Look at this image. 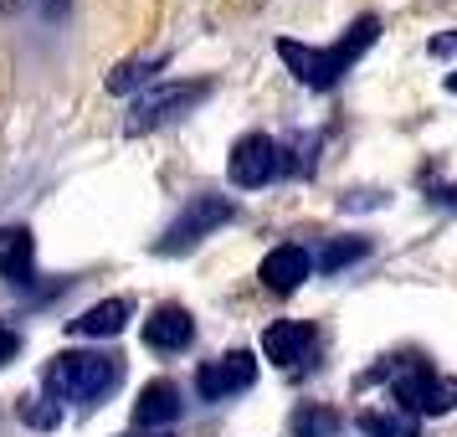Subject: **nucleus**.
Masks as SVG:
<instances>
[{"instance_id":"20e7f679","label":"nucleus","mask_w":457,"mask_h":437,"mask_svg":"<svg viewBox=\"0 0 457 437\" xmlns=\"http://www.w3.org/2000/svg\"><path fill=\"white\" fill-rule=\"evenodd\" d=\"M231 216H237V206H231L227 196H216V190H201V196H190L186 211L170 222V231L154 242V252L160 257H175V252H190L201 237H211L216 227H227Z\"/></svg>"},{"instance_id":"dca6fc26","label":"nucleus","mask_w":457,"mask_h":437,"mask_svg":"<svg viewBox=\"0 0 457 437\" xmlns=\"http://www.w3.org/2000/svg\"><path fill=\"white\" fill-rule=\"evenodd\" d=\"M360 257H370V237H334L329 248L319 252V268L339 273V268H350V263H360Z\"/></svg>"},{"instance_id":"7ed1b4c3","label":"nucleus","mask_w":457,"mask_h":437,"mask_svg":"<svg viewBox=\"0 0 457 437\" xmlns=\"http://www.w3.org/2000/svg\"><path fill=\"white\" fill-rule=\"evenodd\" d=\"M375 375H391V396L406 416H447L457 407V381L436 375L432 360H421V355H401Z\"/></svg>"},{"instance_id":"ddd939ff","label":"nucleus","mask_w":457,"mask_h":437,"mask_svg":"<svg viewBox=\"0 0 457 437\" xmlns=\"http://www.w3.org/2000/svg\"><path fill=\"white\" fill-rule=\"evenodd\" d=\"M0 278H5V283H16V289L31 283V231H26V227H16L11 237H5V252H0Z\"/></svg>"},{"instance_id":"1a4fd4ad","label":"nucleus","mask_w":457,"mask_h":437,"mask_svg":"<svg viewBox=\"0 0 457 437\" xmlns=\"http://www.w3.org/2000/svg\"><path fill=\"white\" fill-rule=\"evenodd\" d=\"M190 340H195V319H190V309H180V304H160V309L145 319V345L149 350H186Z\"/></svg>"},{"instance_id":"9d476101","label":"nucleus","mask_w":457,"mask_h":437,"mask_svg":"<svg viewBox=\"0 0 457 437\" xmlns=\"http://www.w3.org/2000/svg\"><path fill=\"white\" fill-rule=\"evenodd\" d=\"M309 268H313V257L298 242H283V248H272L268 257H262V268H257V278H262V289H272V293H293L303 278H309Z\"/></svg>"},{"instance_id":"f3484780","label":"nucleus","mask_w":457,"mask_h":437,"mask_svg":"<svg viewBox=\"0 0 457 437\" xmlns=\"http://www.w3.org/2000/svg\"><path fill=\"white\" fill-rule=\"evenodd\" d=\"M160 67H165V57H134V63H119L113 72H108V93H129V88H139L149 72H160Z\"/></svg>"},{"instance_id":"f8f14e48","label":"nucleus","mask_w":457,"mask_h":437,"mask_svg":"<svg viewBox=\"0 0 457 437\" xmlns=\"http://www.w3.org/2000/svg\"><path fill=\"white\" fill-rule=\"evenodd\" d=\"M180 416V386L175 381H149L145 391H139V401H134V427H170Z\"/></svg>"},{"instance_id":"6ab92c4d","label":"nucleus","mask_w":457,"mask_h":437,"mask_svg":"<svg viewBox=\"0 0 457 437\" xmlns=\"http://www.w3.org/2000/svg\"><path fill=\"white\" fill-rule=\"evenodd\" d=\"M427 52H432V57H442V63H457V31L432 37V42H427Z\"/></svg>"},{"instance_id":"412c9836","label":"nucleus","mask_w":457,"mask_h":437,"mask_svg":"<svg viewBox=\"0 0 457 437\" xmlns=\"http://www.w3.org/2000/svg\"><path fill=\"white\" fill-rule=\"evenodd\" d=\"M46 11H52V16H62V11H67V0H46Z\"/></svg>"},{"instance_id":"aec40b11","label":"nucleus","mask_w":457,"mask_h":437,"mask_svg":"<svg viewBox=\"0 0 457 437\" xmlns=\"http://www.w3.org/2000/svg\"><path fill=\"white\" fill-rule=\"evenodd\" d=\"M16 350H21V340L0 324V366H11V355H16Z\"/></svg>"},{"instance_id":"5701e85b","label":"nucleus","mask_w":457,"mask_h":437,"mask_svg":"<svg viewBox=\"0 0 457 437\" xmlns=\"http://www.w3.org/2000/svg\"><path fill=\"white\" fill-rule=\"evenodd\" d=\"M0 5H5V11H16V5H21V0H0Z\"/></svg>"},{"instance_id":"6e6552de","label":"nucleus","mask_w":457,"mask_h":437,"mask_svg":"<svg viewBox=\"0 0 457 437\" xmlns=\"http://www.w3.org/2000/svg\"><path fill=\"white\" fill-rule=\"evenodd\" d=\"M313 345H319V330H313V324H303V319H278V324H268V330H262V355H268L272 366H283V371L309 366Z\"/></svg>"},{"instance_id":"b1692460","label":"nucleus","mask_w":457,"mask_h":437,"mask_svg":"<svg viewBox=\"0 0 457 437\" xmlns=\"http://www.w3.org/2000/svg\"><path fill=\"white\" fill-rule=\"evenodd\" d=\"M154 437H170V433H154Z\"/></svg>"},{"instance_id":"f257e3e1","label":"nucleus","mask_w":457,"mask_h":437,"mask_svg":"<svg viewBox=\"0 0 457 437\" xmlns=\"http://www.w3.org/2000/svg\"><path fill=\"white\" fill-rule=\"evenodd\" d=\"M375 37H380V21H375V16H354L350 31H345L339 42L309 46V42H288V37H283V42H278V57L288 63V72L303 88H319V93H324V88H334L365 52H370Z\"/></svg>"},{"instance_id":"9b49d317","label":"nucleus","mask_w":457,"mask_h":437,"mask_svg":"<svg viewBox=\"0 0 457 437\" xmlns=\"http://www.w3.org/2000/svg\"><path fill=\"white\" fill-rule=\"evenodd\" d=\"M129 314H134V298L119 293V298H104V304H93L83 319H72L67 330L78 334V340H113V334H124Z\"/></svg>"},{"instance_id":"39448f33","label":"nucleus","mask_w":457,"mask_h":437,"mask_svg":"<svg viewBox=\"0 0 457 437\" xmlns=\"http://www.w3.org/2000/svg\"><path fill=\"white\" fill-rule=\"evenodd\" d=\"M211 98V83L206 78H195V83H165V88H149L145 98L134 104V113H129V134H149V129L170 124V119H180V113H190L195 104H206Z\"/></svg>"},{"instance_id":"4be33fe9","label":"nucleus","mask_w":457,"mask_h":437,"mask_svg":"<svg viewBox=\"0 0 457 437\" xmlns=\"http://www.w3.org/2000/svg\"><path fill=\"white\" fill-rule=\"evenodd\" d=\"M447 93H457V72H453V78H447Z\"/></svg>"},{"instance_id":"0eeeda50","label":"nucleus","mask_w":457,"mask_h":437,"mask_svg":"<svg viewBox=\"0 0 457 437\" xmlns=\"http://www.w3.org/2000/svg\"><path fill=\"white\" fill-rule=\"evenodd\" d=\"M252 381H257V355L252 350H227L221 360H211L195 371V391L206 396V401H227V396L247 391Z\"/></svg>"},{"instance_id":"f03ea898","label":"nucleus","mask_w":457,"mask_h":437,"mask_svg":"<svg viewBox=\"0 0 457 437\" xmlns=\"http://www.w3.org/2000/svg\"><path fill=\"white\" fill-rule=\"evenodd\" d=\"M124 375V360L104 350H62L52 355L46 366V391L62 396V401H78V407H98Z\"/></svg>"},{"instance_id":"2eb2a0df","label":"nucleus","mask_w":457,"mask_h":437,"mask_svg":"<svg viewBox=\"0 0 457 437\" xmlns=\"http://www.w3.org/2000/svg\"><path fill=\"white\" fill-rule=\"evenodd\" d=\"M293 437H334L345 427V416L334 412V407H319V401H303L298 412H293Z\"/></svg>"},{"instance_id":"423d86ee","label":"nucleus","mask_w":457,"mask_h":437,"mask_svg":"<svg viewBox=\"0 0 457 437\" xmlns=\"http://www.w3.org/2000/svg\"><path fill=\"white\" fill-rule=\"evenodd\" d=\"M278 170H283V149H278V139H268V134H242V139L231 145V160H227L231 186L262 190Z\"/></svg>"},{"instance_id":"a211bd4d","label":"nucleus","mask_w":457,"mask_h":437,"mask_svg":"<svg viewBox=\"0 0 457 437\" xmlns=\"http://www.w3.org/2000/svg\"><path fill=\"white\" fill-rule=\"evenodd\" d=\"M21 416H26V427H57V407H37V401H26L21 407Z\"/></svg>"},{"instance_id":"4468645a","label":"nucleus","mask_w":457,"mask_h":437,"mask_svg":"<svg viewBox=\"0 0 457 437\" xmlns=\"http://www.w3.org/2000/svg\"><path fill=\"white\" fill-rule=\"evenodd\" d=\"M354 427L365 437H416V416L391 412V407H365V412L354 416Z\"/></svg>"}]
</instances>
